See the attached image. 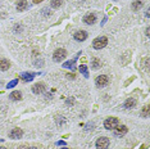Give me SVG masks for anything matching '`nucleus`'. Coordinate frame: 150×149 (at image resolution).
<instances>
[{"label":"nucleus","mask_w":150,"mask_h":149,"mask_svg":"<svg viewBox=\"0 0 150 149\" xmlns=\"http://www.w3.org/2000/svg\"><path fill=\"white\" fill-rule=\"evenodd\" d=\"M107 44H108V39L105 36H99L92 41V48L96 50H100V49H103V48H105Z\"/></svg>","instance_id":"f257e3e1"},{"label":"nucleus","mask_w":150,"mask_h":149,"mask_svg":"<svg viewBox=\"0 0 150 149\" xmlns=\"http://www.w3.org/2000/svg\"><path fill=\"white\" fill-rule=\"evenodd\" d=\"M118 125H119V121H118V118H116V117H109L104 121V127H105L107 130L116 129Z\"/></svg>","instance_id":"f03ea898"},{"label":"nucleus","mask_w":150,"mask_h":149,"mask_svg":"<svg viewBox=\"0 0 150 149\" xmlns=\"http://www.w3.org/2000/svg\"><path fill=\"white\" fill-rule=\"evenodd\" d=\"M109 84V79H108V76L105 74H100V76L96 77V80H95V85L98 86V88H104V86H107Z\"/></svg>","instance_id":"7ed1b4c3"},{"label":"nucleus","mask_w":150,"mask_h":149,"mask_svg":"<svg viewBox=\"0 0 150 149\" xmlns=\"http://www.w3.org/2000/svg\"><path fill=\"white\" fill-rule=\"evenodd\" d=\"M109 144H110L109 139L105 138V136H101V138L96 140V149H107L109 147Z\"/></svg>","instance_id":"20e7f679"},{"label":"nucleus","mask_w":150,"mask_h":149,"mask_svg":"<svg viewBox=\"0 0 150 149\" xmlns=\"http://www.w3.org/2000/svg\"><path fill=\"white\" fill-rule=\"evenodd\" d=\"M65 55H67V52H65L64 49H56L55 52H54L53 59H54V62H62L63 59L65 58Z\"/></svg>","instance_id":"39448f33"},{"label":"nucleus","mask_w":150,"mask_h":149,"mask_svg":"<svg viewBox=\"0 0 150 149\" xmlns=\"http://www.w3.org/2000/svg\"><path fill=\"white\" fill-rule=\"evenodd\" d=\"M114 130V135L116 136H123L127 134V127L125 126V125H118V126L116 127V129H113Z\"/></svg>","instance_id":"423d86ee"},{"label":"nucleus","mask_w":150,"mask_h":149,"mask_svg":"<svg viewBox=\"0 0 150 149\" xmlns=\"http://www.w3.org/2000/svg\"><path fill=\"white\" fill-rule=\"evenodd\" d=\"M73 37H74V40H77V41H85L86 39H87V32L86 31H77L76 34L73 35Z\"/></svg>","instance_id":"0eeeda50"},{"label":"nucleus","mask_w":150,"mask_h":149,"mask_svg":"<svg viewBox=\"0 0 150 149\" xmlns=\"http://www.w3.org/2000/svg\"><path fill=\"white\" fill-rule=\"evenodd\" d=\"M32 91H34L35 94H43L45 91V85L43 84V82H39V84H35L34 86H32Z\"/></svg>","instance_id":"6e6552de"},{"label":"nucleus","mask_w":150,"mask_h":149,"mask_svg":"<svg viewBox=\"0 0 150 149\" xmlns=\"http://www.w3.org/2000/svg\"><path fill=\"white\" fill-rule=\"evenodd\" d=\"M95 22H96V17H95V14L90 13V14H86V16L83 17V23H86V25H94Z\"/></svg>","instance_id":"1a4fd4ad"},{"label":"nucleus","mask_w":150,"mask_h":149,"mask_svg":"<svg viewBox=\"0 0 150 149\" xmlns=\"http://www.w3.org/2000/svg\"><path fill=\"white\" fill-rule=\"evenodd\" d=\"M22 135H23V131L21 129H18V127L13 129L10 131V134H9V136H10L12 139H19V138H22Z\"/></svg>","instance_id":"9d476101"},{"label":"nucleus","mask_w":150,"mask_h":149,"mask_svg":"<svg viewBox=\"0 0 150 149\" xmlns=\"http://www.w3.org/2000/svg\"><path fill=\"white\" fill-rule=\"evenodd\" d=\"M136 99H135V98H128L127 100H126L125 102V108H127V109H130V108H133L135 106H136Z\"/></svg>","instance_id":"9b49d317"},{"label":"nucleus","mask_w":150,"mask_h":149,"mask_svg":"<svg viewBox=\"0 0 150 149\" xmlns=\"http://www.w3.org/2000/svg\"><path fill=\"white\" fill-rule=\"evenodd\" d=\"M144 3L141 1V0H135V1L131 4V8H132V10H140L142 8Z\"/></svg>","instance_id":"f8f14e48"},{"label":"nucleus","mask_w":150,"mask_h":149,"mask_svg":"<svg viewBox=\"0 0 150 149\" xmlns=\"http://www.w3.org/2000/svg\"><path fill=\"white\" fill-rule=\"evenodd\" d=\"M9 67H10V63H9L7 59H1L0 61V71H8Z\"/></svg>","instance_id":"ddd939ff"},{"label":"nucleus","mask_w":150,"mask_h":149,"mask_svg":"<svg viewBox=\"0 0 150 149\" xmlns=\"http://www.w3.org/2000/svg\"><path fill=\"white\" fill-rule=\"evenodd\" d=\"M26 8H27V1H26V0H18L17 9L19 10V12H22V10H25Z\"/></svg>","instance_id":"4468645a"},{"label":"nucleus","mask_w":150,"mask_h":149,"mask_svg":"<svg viewBox=\"0 0 150 149\" xmlns=\"http://www.w3.org/2000/svg\"><path fill=\"white\" fill-rule=\"evenodd\" d=\"M9 98H10L12 100H21L22 99V93H21V91H13V93L9 95Z\"/></svg>","instance_id":"2eb2a0df"},{"label":"nucleus","mask_w":150,"mask_h":149,"mask_svg":"<svg viewBox=\"0 0 150 149\" xmlns=\"http://www.w3.org/2000/svg\"><path fill=\"white\" fill-rule=\"evenodd\" d=\"M34 76H35V73H22V80L25 82H28V81H32L34 80Z\"/></svg>","instance_id":"dca6fc26"},{"label":"nucleus","mask_w":150,"mask_h":149,"mask_svg":"<svg viewBox=\"0 0 150 149\" xmlns=\"http://www.w3.org/2000/svg\"><path fill=\"white\" fill-rule=\"evenodd\" d=\"M74 62H76V59L65 62V63L63 64V67H64V68H71V70H74Z\"/></svg>","instance_id":"f3484780"},{"label":"nucleus","mask_w":150,"mask_h":149,"mask_svg":"<svg viewBox=\"0 0 150 149\" xmlns=\"http://www.w3.org/2000/svg\"><path fill=\"white\" fill-rule=\"evenodd\" d=\"M80 72H82L83 74H85V77H89L87 66H86V64H81V66H80Z\"/></svg>","instance_id":"a211bd4d"},{"label":"nucleus","mask_w":150,"mask_h":149,"mask_svg":"<svg viewBox=\"0 0 150 149\" xmlns=\"http://www.w3.org/2000/svg\"><path fill=\"white\" fill-rule=\"evenodd\" d=\"M52 8H59L62 5V0H52Z\"/></svg>","instance_id":"6ab92c4d"},{"label":"nucleus","mask_w":150,"mask_h":149,"mask_svg":"<svg viewBox=\"0 0 150 149\" xmlns=\"http://www.w3.org/2000/svg\"><path fill=\"white\" fill-rule=\"evenodd\" d=\"M100 66H101V63H100V61H99V59L95 58L94 61H92V68H94V70H98Z\"/></svg>","instance_id":"aec40b11"},{"label":"nucleus","mask_w":150,"mask_h":149,"mask_svg":"<svg viewBox=\"0 0 150 149\" xmlns=\"http://www.w3.org/2000/svg\"><path fill=\"white\" fill-rule=\"evenodd\" d=\"M141 116H144V117H148V116H149V106H148V104H146V106L142 108Z\"/></svg>","instance_id":"412c9836"},{"label":"nucleus","mask_w":150,"mask_h":149,"mask_svg":"<svg viewBox=\"0 0 150 149\" xmlns=\"http://www.w3.org/2000/svg\"><path fill=\"white\" fill-rule=\"evenodd\" d=\"M18 84V80H13V81H10L9 82V84L7 85V88L8 89H12V88H14V86H16Z\"/></svg>","instance_id":"4be33fe9"},{"label":"nucleus","mask_w":150,"mask_h":149,"mask_svg":"<svg viewBox=\"0 0 150 149\" xmlns=\"http://www.w3.org/2000/svg\"><path fill=\"white\" fill-rule=\"evenodd\" d=\"M144 68H145L146 71L149 70V58H145V63H144Z\"/></svg>","instance_id":"5701e85b"},{"label":"nucleus","mask_w":150,"mask_h":149,"mask_svg":"<svg viewBox=\"0 0 150 149\" xmlns=\"http://www.w3.org/2000/svg\"><path fill=\"white\" fill-rule=\"evenodd\" d=\"M67 104H73V99H72V98H71V99H68L67 100Z\"/></svg>","instance_id":"b1692460"},{"label":"nucleus","mask_w":150,"mask_h":149,"mask_svg":"<svg viewBox=\"0 0 150 149\" xmlns=\"http://www.w3.org/2000/svg\"><path fill=\"white\" fill-rule=\"evenodd\" d=\"M56 144H58V145H64L65 143H64V141H58V143H56Z\"/></svg>","instance_id":"393cba45"},{"label":"nucleus","mask_w":150,"mask_h":149,"mask_svg":"<svg viewBox=\"0 0 150 149\" xmlns=\"http://www.w3.org/2000/svg\"><path fill=\"white\" fill-rule=\"evenodd\" d=\"M145 16H146V17H149V16H150V10H149V9H148V10H146V13H145Z\"/></svg>","instance_id":"a878e982"},{"label":"nucleus","mask_w":150,"mask_h":149,"mask_svg":"<svg viewBox=\"0 0 150 149\" xmlns=\"http://www.w3.org/2000/svg\"><path fill=\"white\" fill-rule=\"evenodd\" d=\"M19 149H28V148H27V147H26V145H22V147H21Z\"/></svg>","instance_id":"bb28decb"},{"label":"nucleus","mask_w":150,"mask_h":149,"mask_svg":"<svg viewBox=\"0 0 150 149\" xmlns=\"http://www.w3.org/2000/svg\"><path fill=\"white\" fill-rule=\"evenodd\" d=\"M0 149H8V148H5V147H0Z\"/></svg>","instance_id":"cd10ccee"},{"label":"nucleus","mask_w":150,"mask_h":149,"mask_svg":"<svg viewBox=\"0 0 150 149\" xmlns=\"http://www.w3.org/2000/svg\"><path fill=\"white\" fill-rule=\"evenodd\" d=\"M35 1H40V0H35Z\"/></svg>","instance_id":"c85d7f7f"},{"label":"nucleus","mask_w":150,"mask_h":149,"mask_svg":"<svg viewBox=\"0 0 150 149\" xmlns=\"http://www.w3.org/2000/svg\"><path fill=\"white\" fill-rule=\"evenodd\" d=\"M63 149H68V148H63Z\"/></svg>","instance_id":"c756f323"}]
</instances>
